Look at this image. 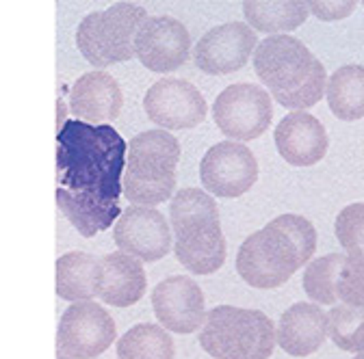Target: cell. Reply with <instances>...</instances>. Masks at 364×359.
Masks as SVG:
<instances>
[{"label": "cell", "mask_w": 364, "mask_h": 359, "mask_svg": "<svg viewBox=\"0 0 364 359\" xmlns=\"http://www.w3.org/2000/svg\"><path fill=\"white\" fill-rule=\"evenodd\" d=\"M128 143L113 126L68 119L57 134V204L74 230L94 238L122 216Z\"/></svg>", "instance_id": "cell-1"}, {"label": "cell", "mask_w": 364, "mask_h": 359, "mask_svg": "<svg viewBox=\"0 0 364 359\" xmlns=\"http://www.w3.org/2000/svg\"><path fill=\"white\" fill-rule=\"evenodd\" d=\"M314 251L316 230L312 223L299 214H280L243 241L237 271L252 288H280L295 271L310 264Z\"/></svg>", "instance_id": "cell-2"}, {"label": "cell", "mask_w": 364, "mask_h": 359, "mask_svg": "<svg viewBox=\"0 0 364 359\" xmlns=\"http://www.w3.org/2000/svg\"><path fill=\"white\" fill-rule=\"evenodd\" d=\"M254 72L273 100L293 113L321 102L330 80L321 61L291 35L262 39L254 53Z\"/></svg>", "instance_id": "cell-3"}, {"label": "cell", "mask_w": 364, "mask_h": 359, "mask_svg": "<svg viewBox=\"0 0 364 359\" xmlns=\"http://www.w3.org/2000/svg\"><path fill=\"white\" fill-rule=\"evenodd\" d=\"M173 251L193 275H213L225 262V238L217 201L202 189H180L169 206Z\"/></svg>", "instance_id": "cell-4"}, {"label": "cell", "mask_w": 364, "mask_h": 359, "mask_svg": "<svg viewBox=\"0 0 364 359\" xmlns=\"http://www.w3.org/2000/svg\"><path fill=\"white\" fill-rule=\"evenodd\" d=\"M180 143L165 130H146L128 143L124 197L134 206H156L173 199Z\"/></svg>", "instance_id": "cell-5"}, {"label": "cell", "mask_w": 364, "mask_h": 359, "mask_svg": "<svg viewBox=\"0 0 364 359\" xmlns=\"http://www.w3.org/2000/svg\"><path fill=\"white\" fill-rule=\"evenodd\" d=\"M278 331L260 309L217 305L200 329V346L213 359H269Z\"/></svg>", "instance_id": "cell-6"}, {"label": "cell", "mask_w": 364, "mask_h": 359, "mask_svg": "<svg viewBox=\"0 0 364 359\" xmlns=\"http://www.w3.org/2000/svg\"><path fill=\"white\" fill-rule=\"evenodd\" d=\"M148 13L134 3H115L105 11H94L80 20L76 46L94 67L126 63L136 57L134 41Z\"/></svg>", "instance_id": "cell-7"}, {"label": "cell", "mask_w": 364, "mask_h": 359, "mask_svg": "<svg viewBox=\"0 0 364 359\" xmlns=\"http://www.w3.org/2000/svg\"><path fill=\"white\" fill-rule=\"evenodd\" d=\"M213 117L223 137H230L237 143L254 141L271 126V96L252 82L230 84L217 96Z\"/></svg>", "instance_id": "cell-8"}, {"label": "cell", "mask_w": 364, "mask_h": 359, "mask_svg": "<svg viewBox=\"0 0 364 359\" xmlns=\"http://www.w3.org/2000/svg\"><path fill=\"white\" fill-rule=\"evenodd\" d=\"M115 323L102 305L72 303L59 321L57 350L70 359H94L115 342Z\"/></svg>", "instance_id": "cell-9"}, {"label": "cell", "mask_w": 364, "mask_h": 359, "mask_svg": "<svg viewBox=\"0 0 364 359\" xmlns=\"http://www.w3.org/2000/svg\"><path fill=\"white\" fill-rule=\"evenodd\" d=\"M200 180L206 193L235 199L245 195L258 180V160L237 141L213 145L200 160Z\"/></svg>", "instance_id": "cell-10"}, {"label": "cell", "mask_w": 364, "mask_h": 359, "mask_svg": "<svg viewBox=\"0 0 364 359\" xmlns=\"http://www.w3.org/2000/svg\"><path fill=\"white\" fill-rule=\"evenodd\" d=\"M256 48L258 37L250 24L228 22L200 37L193 48V61L204 74L225 76L245 67Z\"/></svg>", "instance_id": "cell-11"}, {"label": "cell", "mask_w": 364, "mask_h": 359, "mask_svg": "<svg viewBox=\"0 0 364 359\" xmlns=\"http://www.w3.org/2000/svg\"><path fill=\"white\" fill-rule=\"evenodd\" d=\"M113 241L139 262H159L171 249V230L156 208L128 206L113 226Z\"/></svg>", "instance_id": "cell-12"}, {"label": "cell", "mask_w": 364, "mask_h": 359, "mask_svg": "<svg viewBox=\"0 0 364 359\" xmlns=\"http://www.w3.org/2000/svg\"><path fill=\"white\" fill-rule=\"evenodd\" d=\"M146 115L167 130H189L206 119L204 96L189 80L163 78L154 82L144 98Z\"/></svg>", "instance_id": "cell-13"}, {"label": "cell", "mask_w": 364, "mask_h": 359, "mask_svg": "<svg viewBox=\"0 0 364 359\" xmlns=\"http://www.w3.org/2000/svg\"><path fill=\"white\" fill-rule=\"evenodd\" d=\"M136 59L156 74H167L182 67L191 55V35L187 26L169 18H148L134 41Z\"/></svg>", "instance_id": "cell-14"}, {"label": "cell", "mask_w": 364, "mask_h": 359, "mask_svg": "<svg viewBox=\"0 0 364 359\" xmlns=\"http://www.w3.org/2000/svg\"><path fill=\"white\" fill-rule=\"evenodd\" d=\"M152 309L163 329L182 336L202 329L208 316L202 288L185 275L167 277L154 286Z\"/></svg>", "instance_id": "cell-15"}, {"label": "cell", "mask_w": 364, "mask_h": 359, "mask_svg": "<svg viewBox=\"0 0 364 359\" xmlns=\"http://www.w3.org/2000/svg\"><path fill=\"white\" fill-rule=\"evenodd\" d=\"M124 106V94L117 80L98 70L82 74L70 89V111L89 126H109Z\"/></svg>", "instance_id": "cell-16"}, {"label": "cell", "mask_w": 364, "mask_h": 359, "mask_svg": "<svg viewBox=\"0 0 364 359\" xmlns=\"http://www.w3.org/2000/svg\"><path fill=\"white\" fill-rule=\"evenodd\" d=\"M278 154L293 167H310L328 154V132L323 123L306 111L289 113L276 128Z\"/></svg>", "instance_id": "cell-17"}, {"label": "cell", "mask_w": 364, "mask_h": 359, "mask_svg": "<svg viewBox=\"0 0 364 359\" xmlns=\"http://www.w3.org/2000/svg\"><path fill=\"white\" fill-rule=\"evenodd\" d=\"M330 336V316L316 303L291 305L278 325V344L293 357H308Z\"/></svg>", "instance_id": "cell-18"}, {"label": "cell", "mask_w": 364, "mask_h": 359, "mask_svg": "<svg viewBox=\"0 0 364 359\" xmlns=\"http://www.w3.org/2000/svg\"><path fill=\"white\" fill-rule=\"evenodd\" d=\"M148 288L144 262L115 251L100 260L98 273V297L102 303L113 307H130L141 301Z\"/></svg>", "instance_id": "cell-19"}, {"label": "cell", "mask_w": 364, "mask_h": 359, "mask_svg": "<svg viewBox=\"0 0 364 359\" xmlns=\"http://www.w3.org/2000/svg\"><path fill=\"white\" fill-rule=\"evenodd\" d=\"M100 260L91 253L70 251L57 260V294L65 301L82 303L98 297Z\"/></svg>", "instance_id": "cell-20"}, {"label": "cell", "mask_w": 364, "mask_h": 359, "mask_svg": "<svg viewBox=\"0 0 364 359\" xmlns=\"http://www.w3.org/2000/svg\"><path fill=\"white\" fill-rule=\"evenodd\" d=\"M330 111L343 121H358L364 117V65L338 67L328 80Z\"/></svg>", "instance_id": "cell-21"}, {"label": "cell", "mask_w": 364, "mask_h": 359, "mask_svg": "<svg viewBox=\"0 0 364 359\" xmlns=\"http://www.w3.org/2000/svg\"><path fill=\"white\" fill-rule=\"evenodd\" d=\"M308 3L297 0H247L243 3L245 20L252 28L260 33H287L301 26L308 18Z\"/></svg>", "instance_id": "cell-22"}, {"label": "cell", "mask_w": 364, "mask_h": 359, "mask_svg": "<svg viewBox=\"0 0 364 359\" xmlns=\"http://www.w3.org/2000/svg\"><path fill=\"white\" fill-rule=\"evenodd\" d=\"M115 350L119 359H173L176 357V346L169 331L152 323H141L128 329L119 338Z\"/></svg>", "instance_id": "cell-23"}, {"label": "cell", "mask_w": 364, "mask_h": 359, "mask_svg": "<svg viewBox=\"0 0 364 359\" xmlns=\"http://www.w3.org/2000/svg\"><path fill=\"white\" fill-rule=\"evenodd\" d=\"M328 316L332 342L345 353H364V307L334 305Z\"/></svg>", "instance_id": "cell-24"}, {"label": "cell", "mask_w": 364, "mask_h": 359, "mask_svg": "<svg viewBox=\"0 0 364 359\" xmlns=\"http://www.w3.org/2000/svg\"><path fill=\"white\" fill-rule=\"evenodd\" d=\"M334 292L343 305L364 307V255L338 253Z\"/></svg>", "instance_id": "cell-25"}, {"label": "cell", "mask_w": 364, "mask_h": 359, "mask_svg": "<svg viewBox=\"0 0 364 359\" xmlns=\"http://www.w3.org/2000/svg\"><path fill=\"white\" fill-rule=\"evenodd\" d=\"M338 253H328L323 258H316L306 266L304 273V292L316 301L318 305H334L336 292H334V273H336Z\"/></svg>", "instance_id": "cell-26"}, {"label": "cell", "mask_w": 364, "mask_h": 359, "mask_svg": "<svg viewBox=\"0 0 364 359\" xmlns=\"http://www.w3.org/2000/svg\"><path fill=\"white\" fill-rule=\"evenodd\" d=\"M336 238L347 253L364 255V204H349L336 216Z\"/></svg>", "instance_id": "cell-27"}, {"label": "cell", "mask_w": 364, "mask_h": 359, "mask_svg": "<svg viewBox=\"0 0 364 359\" xmlns=\"http://www.w3.org/2000/svg\"><path fill=\"white\" fill-rule=\"evenodd\" d=\"M310 11L323 22H336L343 18H349L355 11V3L353 0H314V3H308Z\"/></svg>", "instance_id": "cell-28"}, {"label": "cell", "mask_w": 364, "mask_h": 359, "mask_svg": "<svg viewBox=\"0 0 364 359\" xmlns=\"http://www.w3.org/2000/svg\"><path fill=\"white\" fill-rule=\"evenodd\" d=\"M57 359H70V357H68V355H63L61 350H57Z\"/></svg>", "instance_id": "cell-29"}, {"label": "cell", "mask_w": 364, "mask_h": 359, "mask_svg": "<svg viewBox=\"0 0 364 359\" xmlns=\"http://www.w3.org/2000/svg\"><path fill=\"white\" fill-rule=\"evenodd\" d=\"M355 359H364V353H360V355H355Z\"/></svg>", "instance_id": "cell-30"}]
</instances>
